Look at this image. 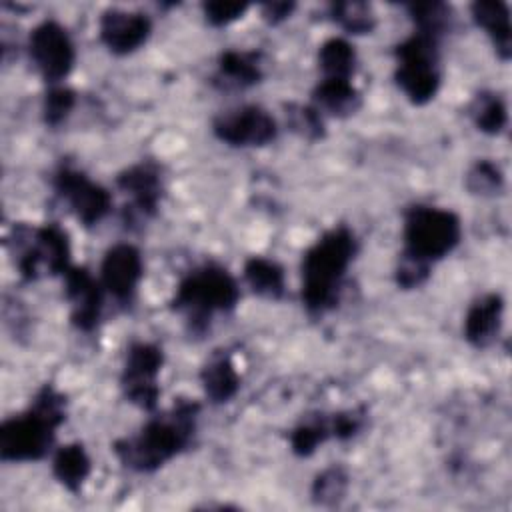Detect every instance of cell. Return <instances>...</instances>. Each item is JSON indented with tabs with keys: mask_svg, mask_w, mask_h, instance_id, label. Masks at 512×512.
<instances>
[{
	"mask_svg": "<svg viewBox=\"0 0 512 512\" xmlns=\"http://www.w3.org/2000/svg\"><path fill=\"white\" fill-rule=\"evenodd\" d=\"M200 382L206 398L212 402H228L240 388V376L236 366L226 350H220L210 356V360L200 370Z\"/></svg>",
	"mask_w": 512,
	"mask_h": 512,
	"instance_id": "obj_19",
	"label": "cell"
},
{
	"mask_svg": "<svg viewBox=\"0 0 512 512\" xmlns=\"http://www.w3.org/2000/svg\"><path fill=\"white\" fill-rule=\"evenodd\" d=\"M504 302L500 294L480 296L464 316V338L474 348H488L498 340L502 330Z\"/></svg>",
	"mask_w": 512,
	"mask_h": 512,
	"instance_id": "obj_16",
	"label": "cell"
},
{
	"mask_svg": "<svg viewBox=\"0 0 512 512\" xmlns=\"http://www.w3.org/2000/svg\"><path fill=\"white\" fill-rule=\"evenodd\" d=\"M28 54L48 84L64 80L76 60L74 44L66 28L54 20H44L30 32Z\"/></svg>",
	"mask_w": 512,
	"mask_h": 512,
	"instance_id": "obj_9",
	"label": "cell"
},
{
	"mask_svg": "<svg viewBox=\"0 0 512 512\" xmlns=\"http://www.w3.org/2000/svg\"><path fill=\"white\" fill-rule=\"evenodd\" d=\"M244 278L254 294L278 300L284 294V270L278 262L264 258V256H252L244 264Z\"/></svg>",
	"mask_w": 512,
	"mask_h": 512,
	"instance_id": "obj_22",
	"label": "cell"
},
{
	"mask_svg": "<svg viewBox=\"0 0 512 512\" xmlns=\"http://www.w3.org/2000/svg\"><path fill=\"white\" fill-rule=\"evenodd\" d=\"M162 362L164 354L160 346L152 342L130 344L120 376V386L128 402L148 412L156 408L160 396L158 374L162 370Z\"/></svg>",
	"mask_w": 512,
	"mask_h": 512,
	"instance_id": "obj_8",
	"label": "cell"
},
{
	"mask_svg": "<svg viewBox=\"0 0 512 512\" xmlns=\"http://www.w3.org/2000/svg\"><path fill=\"white\" fill-rule=\"evenodd\" d=\"M260 52L226 50L218 56V70L214 84L224 90H242L262 80Z\"/></svg>",
	"mask_w": 512,
	"mask_h": 512,
	"instance_id": "obj_17",
	"label": "cell"
},
{
	"mask_svg": "<svg viewBox=\"0 0 512 512\" xmlns=\"http://www.w3.org/2000/svg\"><path fill=\"white\" fill-rule=\"evenodd\" d=\"M430 276V266L410 258L406 254H400L398 258V266H396V282L400 288L410 290V288H418L422 286Z\"/></svg>",
	"mask_w": 512,
	"mask_h": 512,
	"instance_id": "obj_32",
	"label": "cell"
},
{
	"mask_svg": "<svg viewBox=\"0 0 512 512\" xmlns=\"http://www.w3.org/2000/svg\"><path fill=\"white\" fill-rule=\"evenodd\" d=\"M312 100L314 108L338 118L354 114L362 104L360 92L346 78H322L312 92Z\"/></svg>",
	"mask_w": 512,
	"mask_h": 512,
	"instance_id": "obj_20",
	"label": "cell"
},
{
	"mask_svg": "<svg viewBox=\"0 0 512 512\" xmlns=\"http://www.w3.org/2000/svg\"><path fill=\"white\" fill-rule=\"evenodd\" d=\"M54 188L86 226L98 224L112 208L110 192L72 166H60L56 170Z\"/></svg>",
	"mask_w": 512,
	"mask_h": 512,
	"instance_id": "obj_10",
	"label": "cell"
},
{
	"mask_svg": "<svg viewBox=\"0 0 512 512\" xmlns=\"http://www.w3.org/2000/svg\"><path fill=\"white\" fill-rule=\"evenodd\" d=\"M330 434V418L314 414L290 432V446L296 456H310Z\"/></svg>",
	"mask_w": 512,
	"mask_h": 512,
	"instance_id": "obj_27",
	"label": "cell"
},
{
	"mask_svg": "<svg viewBox=\"0 0 512 512\" xmlns=\"http://www.w3.org/2000/svg\"><path fill=\"white\" fill-rule=\"evenodd\" d=\"M440 38L414 30L394 48V78L404 96L422 106L430 102L442 80L440 72Z\"/></svg>",
	"mask_w": 512,
	"mask_h": 512,
	"instance_id": "obj_7",
	"label": "cell"
},
{
	"mask_svg": "<svg viewBox=\"0 0 512 512\" xmlns=\"http://www.w3.org/2000/svg\"><path fill=\"white\" fill-rule=\"evenodd\" d=\"M466 188L472 194H494L502 188V172L490 160H478L466 174Z\"/></svg>",
	"mask_w": 512,
	"mask_h": 512,
	"instance_id": "obj_31",
	"label": "cell"
},
{
	"mask_svg": "<svg viewBox=\"0 0 512 512\" xmlns=\"http://www.w3.org/2000/svg\"><path fill=\"white\" fill-rule=\"evenodd\" d=\"M460 218L446 208L416 204L404 212L402 254L428 266L448 256L460 242Z\"/></svg>",
	"mask_w": 512,
	"mask_h": 512,
	"instance_id": "obj_6",
	"label": "cell"
},
{
	"mask_svg": "<svg viewBox=\"0 0 512 512\" xmlns=\"http://www.w3.org/2000/svg\"><path fill=\"white\" fill-rule=\"evenodd\" d=\"M66 420V398L54 386H42L32 404L0 424V458L34 462L48 454L58 426Z\"/></svg>",
	"mask_w": 512,
	"mask_h": 512,
	"instance_id": "obj_3",
	"label": "cell"
},
{
	"mask_svg": "<svg viewBox=\"0 0 512 512\" xmlns=\"http://www.w3.org/2000/svg\"><path fill=\"white\" fill-rule=\"evenodd\" d=\"M294 10V2H268L262 4V18L270 24H278L286 20Z\"/></svg>",
	"mask_w": 512,
	"mask_h": 512,
	"instance_id": "obj_35",
	"label": "cell"
},
{
	"mask_svg": "<svg viewBox=\"0 0 512 512\" xmlns=\"http://www.w3.org/2000/svg\"><path fill=\"white\" fill-rule=\"evenodd\" d=\"M142 256L132 244H114L106 250L100 266L102 288L120 304H130L142 278Z\"/></svg>",
	"mask_w": 512,
	"mask_h": 512,
	"instance_id": "obj_12",
	"label": "cell"
},
{
	"mask_svg": "<svg viewBox=\"0 0 512 512\" xmlns=\"http://www.w3.org/2000/svg\"><path fill=\"white\" fill-rule=\"evenodd\" d=\"M206 22H210L212 26H226L238 18H242V14L248 10V4H240V2H206L202 6Z\"/></svg>",
	"mask_w": 512,
	"mask_h": 512,
	"instance_id": "obj_33",
	"label": "cell"
},
{
	"mask_svg": "<svg viewBox=\"0 0 512 512\" xmlns=\"http://www.w3.org/2000/svg\"><path fill=\"white\" fill-rule=\"evenodd\" d=\"M98 32L102 44L112 54H130L138 50L150 36V18L142 12H128L120 8H108L100 14Z\"/></svg>",
	"mask_w": 512,
	"mask_h": 512,
	"instance_id": "obj_14",
	"label": "cell"
},
{
	"mask_svg": "<svg viewBox=\"0 0 512 512\" xmlns=\"http://www.w3.org/2000/svg\"><path fill=\"white\" fill-rule=\"evenodd\" d=\"M8 244L14 254L16 270L26 282H34L42 276H64L72 266L70 242L58 224L50 222L38 228L18 224L12 228Z\"/></svg>",
	"mask_w": 512,
	"mask_h": 512,
	"instance_id": "obj_5",
	"label": "cell"
},
{
	"mask_svg": "<svg viewBox=\"0 0 512 512\" xmlns=\"http://www.w3.org/2000/svg\"><path fill=\"white\" fill-rule=\"evenodd\" d=\"M332 20L346 30L348 34H370L376 26V16L372 12V6L358 0H346V2H334L330 6Z\"/></svg>",
	"mask_w": 512,
	"mask_h": 512,
	"instance_id": "obj_24",
	"label": "cell"
},
{
	"mask_svg": "<svg viewBox=\"0 0 512 512\" xmlns=\"http://www.w3.org/2000/svg\"><path fill=\"white\" fill-rule=\"evenodd\" d=\"M116 184L130 196V206H126L130 216L126 222H134L136 218L146 220L156 214L162 196V180L154 164L140 162L126 168L116 176Z\"/></svg>",
	"mask_w": 512,
	"mask_h": 512,
	"instance_id": "obj_15",
	"label": "cell"
},
{
	"mask_svg": "<svg viewBox=\"0 0 512 512\" xmlns=\"http://www.w3.org/2000/svg\"><path fill=\"white\" fill-rule=\"evenodd\" d=\"M318 66L322 70V78L350 80L356 66V52L344 38H330L318 50Z\"/></svg>",
	"mask_w": 512,
	"mask_h": 512,
	"instance_id": "obj_23",
	"label": "cell"
},
{
	"mask_svg": "<svg viewBox=\"0 0 512 512\" xmlns=\"http://www.w3.org/2000/svg\"><path fill=\"white\" fill-rule=\"evenodd\" d=\"M90 458L82 444L72 442L56 450L52 460V472L56 480L70 492H80L90 474Z\"/></svg>",
	"mask_w": 512,
	"mask_h": 512,
	"instance_id": "obj_21",
	"label": "cell"
},
{
	"mask_svg": "<svg viewBox=\"0 0 512 512\" xmlns=\"http://www.w3.org/2000/svg\"><path fill=\"white\" fill-rule=\"evenodd\" d=\"M470 116L478 130L486 134H498L508 122V112L504 100L494 94V92H480L472 106H470Z\"/></svg>",
	"mask_w": 512,
	"mask_h": 512,
	"instance_id": "obj_25",
	"label": "cell"
},
{
	"mask_svg": "<svg viewBox=\"0 0 512 512\" xmlns=\"http://www.w3.org/2000/svg\"><path fill=\"white\" fill-rule=\"evenodd\" d=\"M286 120L288 126L306 140H320L324 138V120L320 110L314 106L302 104H286Z\"/></svg>",
	"mask_w": 512,
	"mask_h": 512,
	"instance_id": "obj_28",
	"label": "cell"
},
{
	"mask_svg": "<svg viewBox=\"0 0 512 512\" xmlns=\"http://www.w3.org/2000/svg\"><path fill=\"white\" fill-rule=\"evenodd\" d=\"M198 412V402L178 400L170 410L152 416L138 434L116 440L112 450L126 468L154 472L190 446Z\"/></svg>",
	"mask_w": 512,
	"mask_h": 512,
	"instance_id": "obj_1",
	"label": "cell"
},
{
	"mask_svg": "<svg viewBox=\"0 0 512 512\" xmlns=\"http://www.w3.org/2000/svg\"><path fill=\"white\" fill-rule=\"evenodd\" d=\"M64 296L70 302V320L82 330L96 328L102 312V284L86 268L70 266L64 272Z\"/></svg>",
	"mask_w": 512,
	"mask_h": 512,
	"instance_id": "obj_13",
	"label": "cell"
},
{
	"mask_svg": "<svg viewBox=\"0 0 512 512\" xmlns=\"http://www.w3.org/2000/svg\"><path fill=\"white\" fill-rule=\"evenodd\" d=\"M74 104H76L74 90H70L66 86H52L46 92V98H44V104H42L44 122L48 126L62 124L68 118V114L72 112Z\"/></svg>",
	"mask_w": 512,
	"mask_h": 512,
	"instance_id": "obj_30",
	"label": "cell"
},
{
	"mask_svg": "<svg viewBox=\"0 0 512 512\" xmlns=\"http://www.w3.org/2000/svg\"><path fill=\"white\" fill-rule=\"evenodd\" d=\"M348 488V474L340 466H330L322 470L314 484H312V496L318 504H336L344 498Z\"/></svg>",
	"mask_w": 512,
	"mask_h": 512,
	"instance_id": "obj_29",
	"label": "cell"
},
{
	"mask_svg": "<svg viewBox=\"0 0 512 512\" xmlns=\"http://www.w3.org/2000/svg\"><path fill=\"white\" fill-rule=\"evenodd\" d=\"M240 298L234 276L220 264L208 262L188 272L170 300L172 310L186 316L190 330L202 332L218 312H230Z\"/></svg>",
	"mask_w": 512,
	"mask_h": 512,
	"instance_id": "obj_4",
	"label": "cell"
},
{
	"mask_svg": "<svg viewBox=\"0 0 512 512\" xmlns=\"http://www.w3.org/2000/svg\"><path fill=\"white\" fill-rule=\"evenodd\" d=\"M214 136L230 146H264L278 134L276 120L264 108L248 104L220 114L212 124Z\"/></svg>",
	"mask_w": 512,
	"mask_h": 512,
	"instance_id": "obj_11",
	"label": "cell"
},
{
	"mask_svg": "<svg viewBox=\"0 0 512 512\" xmlns=\"http://www.w3.org/2000/svg\"><path fill=\"white\" fill-rule=\"evenodd\" d=\"M364 426V414L360 410L338 412L330 418V434L338 440H350Z\"/></svg>",
	"mask_w": 512,
	"mask_h": 512,
	"instance_id": "obj_34",
	"label": "cell"
},
{
	"mask_svg": "<svg viewBox=\"0 0 512 512\" xmlns=\"http://www.w3.org/2000/svg\"><path fill=\"white\" fill-rule=\"evenodd\" d=\"M474 22L488 34L496 54L508 60L512 54V28L510 10L502 0H478L472 4Z\"/></svg>",
	"mask_w": 512,
	"mask_h": 512,
	"instance_id": "obj_18",
	"label": "cell"
},
{
	"mask_svg": "<svg viewBox=\"0 0 512 512\" xmlns=\"http://www.w3.org/2000/svg\"><path fill=\"white\" fill-rule=\"evenodd\" d=\"M410 18L418 32L442 38L452 26V8L442 2H426V4H410Z\"/></svg>",
	"mask_w": 512,
	"mask_h": 512,
	"instance_id": "obj_26",
	"label": "cell"
},
{
	"mask_svg": "<svg viewBox=\"0 0 512 512\" xmlns=\"http://www.w3.org/2000/svg\"><path fill=\"white\" fill-rule=\"evenodd\" d=\"M358 250L356 236L346 226L324 232L302 256V304L320 316L334 308L340 300L342 282Z\"/></svg>",
	"mask_w": 512,
	"mask_h": 512,
	"instance_id": "obj_2",
	"label": "cell"
}]
</instances>
